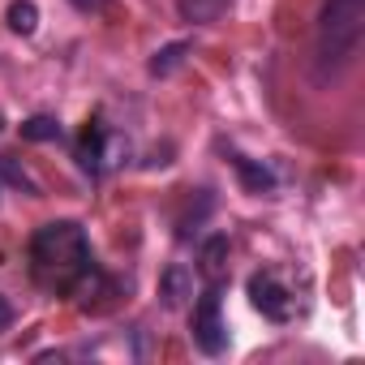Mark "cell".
<instances>
[{"instance_id": "6da1fadb", "label": "cell", "mask_w": 365, "mask_h": 365, "mask_svg": "<svg viewBox=\"0 0 365 365\" xmlns=\"http://www.w3.org/2000/svg\"><path fill=\"white\" fill-rule=\"evenodd\" d=\"M31 279L56 297H73L91 275H95V254H91V241L82 232V224L73 220H56V224H43L35 237H31Z\"/></svg>"}, {"instance_id": "7a4b0ae2", "label": "cell", "mask_w": 365, "mask_h": 365, "mask_svg": "<svg viewBox=\"0 0 365 365\" xmlns=\"http://www.w3.org/2000/svg\"><path fill=\"white\" fill-rule=\"evenodd\" d=\"M361 35H365V0H327L314 35V78L335 82L356 61Z\"/></svg>"}, {"instance_id": "3957f363", "label": "cell", "mask_w": 365, "mask_h": 365, "mask_svg": "<svg viewBox=\"0 0 365 365\" xmlns=\"http://www.w3.org/2000/svg\"><path fill=\"white\" fill-rule=\"evenodd\" d=\"M220 292H224V284H211V288L194 301V318H190L194 344H198L207 356H220V352L228 348V327H224V314H220Z\"/></svg>"}, {"instance_id": "277c9868", "label": "cell", "mask_w": 365, "mask_h": 365, "mask_svg": "<svg viewBox=\"0 0 365 365\" xmlns=\"http://www.w3.org/2000/svg\"><path fill=\"white\" fill-rule=\"evenodd\" d=\"M250 301H254V309H258L262 318H271V322H288V318H292V292H288L271 271L250 275Z\"/></svg>"}, {"instance_id": "5b68a950", "label": "cell", "mask_w": 365, "mask_h": 365, "mask_svg": "<svg viewBox=\"0 0 365 365\" xmlns=\"http://www.w3.org/2000/svg\"><path fill=\"white\" fill-rule=\"evenodd\" d=\"M190 297H194V271L180 267V262H172L159 275V301H163V309H180Z\"/></svg>"}, {"instance_id": "8992f818", "label": "cell", "mask_w": 365, "mask_h": 365, "mask_svg": "<svg viewBox=\"0 0 365 365\" xmlns=\"http://www.w3.org/2000/svg\"><path fill=\"white\" fill-rule=\"evenodd\" d=\"M78 155H82V168H86V172H103V163H108V155H112V142H108V129H103V120H99V116H95V120H86Z\"/></svg>"}, {"instance_id": "52a82bcc", "label": "cell", "mask_w": 365, "mask_h": 365, "mask_svg": "<svg viewBox=\"0 0 365 365\" xmlns=\"http://www.w3.org/2000/svg\"><path fill=\"white\" fill-rule=\"evenodd\" d=\"M228 159H232L241 185H245L250 194H271V190H275V172H271L262 159H245V155H228Z\"/></svg>"}, {"instance_id": "ba28073f", "label": "cell", "mask_w": 365, "mask_h": 365, "mask_svg": "<svg viewBox=\"0 0 365 365\" xmlns=\"http://www.w3.org/2000/svg\"><path fill=\"white\" fill-rule=\"evenodd\" d=\"M198 271L211 279V284H224V271H228V237H207L202 254H198Z\"/></svg>"}, {"instance_id": "9c48e42d", "label": "cell", "mask_w": 365, "mask_h": 365, "mask_svg": "<svg viewBox=\"0 0 365 365\" xmlns=\"http://www.w3.org/2000/svg\"><path fill=\"white\" fill-rule=\"evenodd\" d=\"M228 5L232 0H176V14L190 26H211V22H220L228 14Z\"/></svg>"}, {"instance_id": "30bf717a", "label": "cell", "mask_w": 365, "mask_h": 365, "mask_svg": "<svg viewBox=\"0 0 365 365\" xmlns=\"http://www.w3.org/2000/svg\"><path fill=\"white\" fill-rule=\"evenodd\" d=\"M185 56H190V43L185 39H176V43H168V48H159L155 56H150V78H168V73H176L180 65H185Z\"/></svg>"}, {"instance_id": "8fae6325", "label": "cell", "mask_w": 365, "mask_h": 365, "mask_svg": "<svg viewBox=\"0 0 365 365\" xmlns=\"http://www.w3.org/2000/svg\"><path fill=\"white\" fill-rule=\"evenodd\" d=\"M5 22H9L14 35H35V26H39V5H35V0H14V5L5 9Z\"/></svg>"}, {"instance_id": "7c38bea8", "label": "cell", "mask_w": 365, "mask_h": 365, "mask_svg": "<svg viewBox=\"0 0 365 365\" xmlns=\"http://www.w3.org/2000/svg\"><path fill=\"white\" fill-rule=\"evenodd\" d=\"M22 138L26 142H56L61 125H56V116H31V120H22Z\"/></svg>"}, {"instance_id": "4fadbf2b", "label": "cell", "mask_w": 365, "mask_h": 365, "mask_svg": "<svg viewBox=\"0 0 365 365\" xmlns=\"http://www.w3.org/2000/svg\"><path fill=\"white\" fill-rule=\"evenodd\" d=\"M0 172H5V180H14V185H22L26 194H39V185H35L31 176H26V168H18L14 159H0Z\"/></svg>"}, {"instance_id": "5bb4252c", "label": "cell", "mask_w": 365, "mask_h": 365, "mask_svg": "<svg viewBox=\"0 0 365 365\" xmlns=\"http://www.w3.org/2000/svg\"><path fill=\"white\" fill-rule=\"evenodd\" d=\"M5 327H14V305L0 297V331H5Z\"/></svg>"}]
</instances>
